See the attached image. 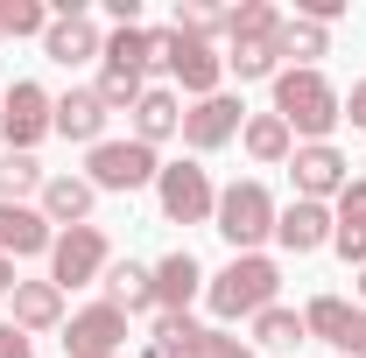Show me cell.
Instances as JSON below:
<instances>
[{
	"label": "cell",
	"instance_id": "obj_1",
	"mask_svg": "<svg viewBox=\"0 0 366 358\" xmlns=\"http://www.w3.org/2000/svg\"><path fill=\"white\" fill-rule=\"evenodd\" d=\"M268 113L289 127V134H303V148H310V140H331V127L345 120L331 78H324V71H296V63L274 71V106H268Z\"/></svg>",
	"mask_w": 366,
	"mask_h": 358
},
{
	"label": "cell",
	"instance_id": "obj_2",
	"mask_svg": "<svg viewBox=\"0 0 366 358\" xmlns=\"http://www.w3.org/2000/svg\"><path fill=\"white\" fill-rule=\"evenodd\" d=\"M274 288H282V267H274L268 253H232L219 274H204V302H212V316L219 323H254V316L274 302Z\"/></svg>",
	"mask_w": 366,
	"mask_h": 358
},
{
	"label": "cell",
	"instance_id": "obj_3",
	"mask_svg": "<svg viewBox=\"0 0 366 358\" xmlns=\"http://www.w3.org/2000/svg\"><path fill=\"white\" fill-rule=\"evenodd\" d=\"M274 211H282V204H274L268 197V183H226V190H219V211H212V232H219V239H226L232 253H261V239H274Z\"/></svg>",
	"mask_w": 366,
	"mask_h": 358
},
{
	"label": "cell",
	"instance_id": "obj_4",
	"mask_svg": "<svg viewBox=\"0 0 366 358\" xmlns=\"http://www.w3.org/2000/svg\"><path fill=\"white\" fill-rule=\"evenodd\" d=\"M155 63L190 91V106L226 85V49H219V43H197V36H177V29H155Z\"/></svg>",
	"mask_w": 366,
	"mask_h": 358
},
{
	"label": "cell",
	"instance_id": "obj_5",
	"mask_svg": "<svg viewBox=\"0 0 366 358\" xmlns=\"http://www.w3.org/2000/svg\"><path fill=\"white\" fill-rule=\"evenodd\" d=\"M162 176V155L148 148V140H99L85 148V183L92 190H148V183Z\"/></svg>",
	"mask_w": 366,
	"mask_h": 358
},
{
	"label": "cell",
	"instance_id": "obj_6",
	"mask_svg": "<svg viewBox=\"0 0 366 358\" xmlns=\"http://www.w3.org/2000/svg\"><path fill=\"white\" fill-rule=\"evenodd\" d=\"M0 134H7L14 155H36V140L56 134V98L36 78H14V85L0 91Z\"/></svg>",
	"mask_w": 366,
	"mask_h": 358
},
{
	"label": "cell",
	"instance_id": "obj_7",
	"mask_svg": "<svg viewBox=\"0 0 366 358\" xmlns=\"http://www.w3.org/2000/svg\"><path fill=\"white\" fill-rule=\"evenodd\" d=\"M155 204H162V218H169V225H212L219 190H212V176H204V162H162V176H155Z\"/></svg>",
	"mask_w": 366,
	"mask_h": 358
},
{
	"label": "cell",
	"instance_id": "obj_8",
	"mask_svg": "<svg viewBox=\"0 0 366 358\" xmlns=\"http://www.w3.org/2000/svg\"><path fill=\"white\" fill-rule=\"evenodd\" d=\"M106 267H113V253H106V232L99 225L56 232V246H49V281L56 288H92V281H106Z\"/></svg>",
	"mask_w": 366,
	"mask_h": 358
},
{
	"label": "cell",
	"instance_id": "obj_9",
	"mask_svg": "<svg viewBox=\"0 0 366 358\" xmlns=\"http://www.w3.org/2000/svg\"><path fill=\"white\" fill-rule=\"evenodd\" d=\"M289 176H296V197L303 204H338V190L352 183V162L331 148V140H296V155H289Z\"/></svg>",
	"mask_w": 366,
	"mask_h": 358
},
{
	"label": "cell",
	"instance_id": "obj_10",
	"mask_svg": "<svg viewBox=\"0 0 366 358\" xmlns=\"http://www.w3.org/2000/svg\"><path fill=\"white\" fill-rule=\"evenodd\" d=\"M239 127H247V106H239L232 91H212V98L183 106V148H197V155H212V148L239 140Z\"/></svg>",
	"mask_w": 366,
	"mask_h": 358
},
{
	"label": "cell",
	"instance_id": "obj_11",
	"mask_svg": "<svg viewBox=\"0 0 366 358\" xmlns=\"http://www.w3.org/2000/svg\"><path fill=\"white\" fill-rule=\"evenodd\" d=\"M64 352L71 358H113L127 352V310H113V302H92L64 323Z\"/></svg>",
	"mask_w": 366,
	"mask_h": 358
},
{
	"label": "cell",
	"instance_id": "obj_12",
	"mask_svg": "<svg viewBox=\"0 0 366 358\" xmlns=\"http://www.w3.org/2000/svg\"><path fill=\"white\" fill-rule=\"evenodd\" d=\"M43 56H49V63H64V71H78V63H92V56H106V36H99L92 14H49Z\"/></svg>",
	"mask_w": 366,
	"mask_h": 358
},
{
	"label": "cell",
	"instance_id": "obj_13",
	"mask_svg": "<svg viewBox=\"0 0 366 358\" xmlns=\"http://www.w3.org/2000/svg\"><path fill=\"white\" fill-rule=\"evenodd\" d=\"M274 246L296 253V260L317 253V246H331V204H303V197L282 204V211H274Z\"/></svg>",
	"mask_w": 366,
	"mask_h": 358
},
{
	"label": "cell",
	"instance_id": "obj_14",
	"mask_svg": "<svg viewBox=\"0 0 366 358\" xmlns=\"http://www.w3.org/2000/svg\"><path fill=\"white\" fill-rule=\"evenodd\" d=\"M49 246H56V225L36 204H0V260H29V253H49Z\"/></svg>",
	"mask_w": 366,
	"mask_h": 358
},
{
	"label": "cell",
	"instance_id": "obj_15",
	"mask_svg": "<svg viewBox=\"0 0 366 358\" xmlns=\"http://www.w3.org/2000/svg\"><path fill=\"white\" fill-rule=\"evenodd\" d=\"M106 120H113V113L99 106V91H92V85H71L64 98H56V134L78 140V148H99V140H106Z\"/></svg>",
	"mask_w": 366,
	"mask_h": 358
},
{
	"label": "cell",
	"instance_id": "obj_16",
	"mask_svg": "<svg viewBox=\"0 0 366 358\" xmlns=\"http://www.w3.org/2000/svg\"><path fill=\"white\" fill-rule=\"evenodd\" d=\"M7 310H14L7 323L29 330V337H36V330H56V323H64V288H56V281H14Z\"/></svg>",
	"mask_w": 366,
	"mask_h": 358
},
{
	"label": "cell",
	"instance_id": "obj_17",
	"mask_svg": "<svg viewBox=\"0 0 366 358\" xmlns=\"http://www.w3.org/2000/svg\"><path fill=\"white\" fill-rule=\"evenodd\" d=\"M197 288H204V267H197L183 246L155 260V316H183V302H190Z\"/></svg>",
	"mask_w": 366,
	"mask_h": 358
},
{
	"label": "cell",
	"instance_id": "obj_18",
	"mask_svg": "<svg viewBox=\"0 0 366 358\" xmlns=\"http://www.w3.org/2000/svg\"><path fill=\"white\" fill-rule=\"evenodd\" d=\"M92 204H99V190H92L85 176H49L36 211H43L49 225H64V232H71V225H92Z\"/></svg>",
	"mask_w": 366,
	"mask_h": 358
},
{
	"label": "cell",
	"instance_id": "obj_19",
	"mask_svg": "<svg viewBox=\"0 0 366 358\" xmlns=\"http://www.w3.org/2000/svg\"><path fill=\"white\" fill-rule=\"evenodd\" d=\"M169 134H183V98L169 85H148L134 106V140H148V148H162Z\"/></svg>",
	"mask_w": 366,
	"mask_h": 358
},
{
	"label": "cell",
	"instance_id": "obj_20",
	"mask_svg": "<svg viewBox=\"0 0 366 358\" xmlns=\"http://www.w3.org/2000/svg\"><path fill=\"white\" fill-rule=\"evenodd\" d=\"M106 302L127 316H155V267H141V260H113L106 267Z\"/></svg>",
	"mask_w": 366,
	"mask_h": 358
},
{
	"label": "cell",
	"instance_id": "obj_21",
	"mask_svg": "<svg viewBox=\"0 0 366 358\" xmlns=\"http://www.w3.org/2000/svg\"><path fill=\"white\" fill-rule=\"evenodd\" d=\"M239 148H247L261 169H274V162H289V155H296V134H289L274 113H247V127H239Z\"/></svg>",
	"mask_w": 366,
	"mask_h": 358
},
{
	"label": "cell",
	"instance_id": "obj_22",
	"mask_svg": "<svg viewBox=\"0 0 366 358\" xmlns=\"http://www.w3.org/2000/svg\"><path fill=\"white\" fill-rule=\"evenodd\" d=\"M226 71L239 78V85H261V78L274 85V71H282V36H254V43H226Z\"/></svg>",
	"mask_w": 366,
	"mask_h": 358
},
{
	"label": "cell",
	"instance_id": "obj_23",
	"mask_svg": "<svg viewBox=\"0 0 366 358\" xmlns=\"http://www.w3.org/2000/svg\"><path fill=\"white\" fill-rule=\"evenodd\" d=\"M352 323H360V310H352L345 295H310V302H303V330H310V337H324V344H338V352H345Z\"/></svg>",
	"mask_w": 366,
	"mask_h": 358
},
{
	"label": "cell",
	"instance_id": "obj_24",
	"mask_svg": "<svg viewBox=\"0 0 366 358\" xmlns=\"http://www.w3.org/2000/svg\"><path fill=\"white\" fill-rule=\"evenodd\" d=\"M254 344H261V352H296V344H310L303 310H282V302H268V310L254 316Z\"/></svg>",
	"mask_w": 366,
	"mask_h": 358
},
{
	"label": "cell",
	"instance_id": "obj_25",
	"mask_svg": "<svg viewBox=\"0 0 366 358\" xmlns=\"http://www.w3.org/2000/svg\"><path fill=\"white\" fill-rule=\"evenodd\" d=\"M204 344V323H190V316H155V330H148V358H197Z\"/></svg>",
	"mask_w": 366,
	"mask_h": 358
},
{
	"label": "cell",
	"instance_id": "obj_26",
	"mask_svg": "<svg viewBox=\"0 0 366 358\" xmlns=\"http://www.w3.org/2000/svg\"><path fill=\"white\" fill-rule=\"evenodd\" d=\"M282 56H296V71H317V56H331V29L289 14V21H282Z\"/></svg>",
	"mask_w": 366,
	"mask_h": 358
},
{
	"label": "cell",
	"instance_id": "obj_27",
	"mask_svg": "<svg viewBox=\"0 0 366 358\" xmlns=\"http://www.w3.org/2000/svg\"><path fill=\"white\" fill-rule=\"evenodd\" d=\"M43 183H49V169L36 162V155H14V148L0 155V204H21L29 190L43 197Z\"/></svg>",
	"mask_w": 366,
	"mask_h": 358
},
{
	"label": "cell",
	"instance_id": "obj_28",
	"mask_svg": "<svg viewBox=\"0 0 366 358\" xmlns=\"http://www.w3.org/2000/svg\"><path fill=\"white\" fill-rule=\"evenodd\" d=\"M99 63H120V71H141V78H148V63H155V29H113Z\"/></svg>",
	"mask_w": 366,
	"mask_h": 358
},
{
	"label": "cell",
	"instance_id": "obj_29",
	"mask_svg": "<svg viewBox=\"0 0 366 358\" xmlns=\"http://www.w3.org/2000/svg\"><path fill=\"white\" fill-rule=\"evenodd\" d=\"M99 106H106V113H134L141 106V91H148V78H141V71H120V63H99Z\"/></svg>",
	"mask_w": 366,
	"mask_h": 358
},
{
	"label": "cell",
	"instance_id": "obj_30",
	"mask_svg": "<svg viewBox=\"0 0 366 358\" xmlns=\"http://www.w3.org/2000/svg\"><path fill=\"white\" fill-rule=\"evenodd\" d=\"M177 36H197V43H219L226 36V14L219 7H204V0H177V21H169Z\"/></svg>",
	"mask_w": 366,
	"mask_h": 358
},
{
	"label": "cell",
	"instance_id": "obj_31",
	"mask_svg": "<svg viewBox=\"0 0 366 358\" xmlns=\"http://www.w3.org/2000/svg\"><path fill=\"white\" fill-rule=\"evenodd\" d=\"M0 36H49V0H0Z\"/></svg>",
	"mask_w": 366,
	"mask_h": 358
},
{
	"label": "cell",
	"instance_id": "obj_32",
	"mask_svg": "<svg viewBox=\"0 0 366 358\" xmlns=\"http://www.w3.org/2000/svg\"><path fill=\"white\" fill-rule=\"evenodd\" d=\"M331 225H352V232H366V176H352L345 190H338V204H331Z\"/></svg>",
	"mask_w": 366,
	"mask_h": 358
},
{
	"label": "cell",
	"instance_id": "obj_33",
	"mask_svg": "<svg viewBox=\"0 0 366 358\" xmlns=\"http://www.w3.org/2000/svg\"><path fill=\"white\" fill-rule=\"evenodd\" d=\"M197 358H261V352H254V344H239V337H226V330H204Z\"/></svg>",
	"mask_w": 366,
	"mask_h": 358
},
{
	"label": "cell",
	"instance_id": "obj_34",
	"mask_svg": "<svg viewBox=\"0 0 366 358\" xmlns=\"http://www.w3.org/2000/svg\"><path fill=\"white\" fill-rule=\"evenodd\" d=\"M331 246H338V260L366 267V232H352V225H331Z\"/></svg>",
	"mask_w": 366,
	"mask_h": 358
},
{
	"label": "cell",
	"instance_id": "obj_35",
	"mask_svg": "<svg viewBox=\"0 0 366 358\" xmlns=\"http://www.w3.org/2000/svg\"><path fill=\"white\" fill-rule=\"evenodd\" d=\"M0 358H36V337L14 330V323H0Z\"/></svg>",
	"mask_w": 366,
	"mask_h": 358
},
{
	"label": "cell",
	"instance_id": "obj_36",
	"mask_svg": "<svg viewBox=\"0 0 366 358\" xmlns=\"http://www.w3.org/2000/svg\"><path fill=\"white\" fill-rule=\"evenodd\" d=\"M338 106H345V120H352V127H366V78H360V85H352V91H345Z\"/></svg>",
	"mask_w": 366,
	"mask_h": 358
},
{
	"label": "cell",
	"instance_id": "obj_37",
	"mask_svg": "<svg viewBox=\"0 0 366 358\" xmlns=\"http://www.w3.org/2000/svg\"><path fill=\"white\" fill-rule=\"evenodd\" d=\"M338 358H366V310H360V323H352V337H345V352Z\"/></svg>",
	"mask_w": 366,
	"mask_h": 358
},
{
	"label": "cell",
	"instance_id": "obj_38",
	"mask_svg": "<svg viewBox=\"0 0 366 358\" xmlns=\"http://www.w3.org/2000/svg\"><path fill=\"white\" fill-rule=\"evenodd\" d=\"M0 295H14V260H0Z\"/></svg>",
	"mask_w": 366,
	"mask_h": 358
},
{
	"label": "cell",
	"instance_id": "obj_39",
	"mask_svg": "<svg viewBox=\"0 0 366 358\" xmlns=\"http://www.w3.org/2000/svg\"><path fill=\"white\" fill-rule=\"evenodd\" d=\"M352 288H360V302H366V267H360V274H352Z\"/></svg>",
	"mask_w": 366,
	"mask_h": 358
}]
</instances>
